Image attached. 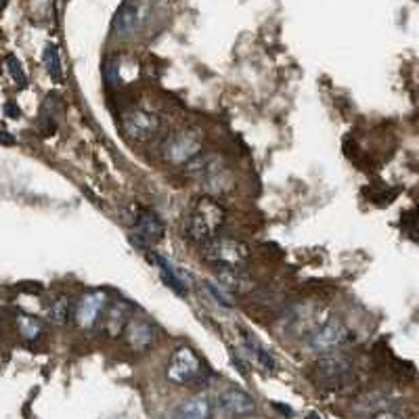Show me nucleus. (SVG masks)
I'll return each mask as SVG.
<instances>
[{"label": "nucleus", "mask_w": 419, "mask_h": 419, "mask_svg": "<svg viewBox=\"0 0 419 419\" xmlns=\"http://www.w3.org/2000/svg\"><path fill=\"white\" fill-rule=\"evenodd\" d=\"M225 218H227L225 207L214 197L203 195L191 207L185 223V233L189 239L203 245L205 241L214 239L218 235L221 227L225 225Z\"/></svg>", "instance_id": "1"}, {"label": "nucleus", "mask_w": 419, "mask_h": 419, "mask_svg": "<svg viewBox=\"0 0 419 419\" xmlns=\"http://www.w3.org/2000/svg\"><path fill=\"white\" fill-rule=\"evenodd\" d=\"M203 149V134L197 128H181L174 130L160 149L162 160L172 166H183L199 157Z\"/></svg>", "instance_id": "2"}, {"label": "nucleus", "mask_w": 419, "mask_h": 419, "mask_svg": "<svg viewBox=\"0 0 419 419\" xmlns=\"http://www.w3.org/2000/svg\"><path fill=\"white\" fill-rule=\"evenodd\" d=\"M249 245L233 237H214L203 243L201 256L212 267H241L249 258Z\"/></svg>", "instance_id": "3"}, {"label": "nucleus", "mask_w": 419, "mask_h": 419, "mask_svg": "<svg viewBox=\"0 0 419 419\" xmlns=\"http://www.w3.org/2000/svg\"><path fill=\"white\" fill-rule=\"evenodd\" d=\"M166 378L174 386H193L203 380V362L191 346H178L166 367Z\"/></svg>", "instance_id": "4"}, {"label": "nucleus", "mask_w": 419, "mask_h": 419, "mask_svg": "<svg viewBox=\"0 0 419 419\" xmlns=\"http://www.w3.org/2000/svg\"><path fill=\"white\" fill-rule=\"evenodd\" d=\"M149 13H151V0H124L112 21L114 36L118 38L134 36L147 23Z\"/></svg>", "instance_id": "5"}, {"label": "nucleus", "mask_w": 419, "mask_h": 419, "mask_svg": "<svg viewBox=\"0 0 419 419\" xmlns=\"http://www.w3.org/2000/svg\"><path fill=\"white\" fill-rule=\"evenodd\" d=\"M352 340V331L348 329L346 323L331 319L323 325H319L317 329H312L306 338V346L312 352L319 354H327V352H336L342 346H346Z\"/></svg>", "instance_id": "6"}, {"label": "nucleus", "mask_w": 419, "mask_h": 419, "mask_svg": "<svg viewBox=\"0 0 419 419\" xmlns=\"http://www.w3.org/2000/svg\"><path fill=\"white\" fill-rule=\"evenodd\" d=\"M160 118L145 110H128L122 116V132L134 143H149L160 132Z\"/></svg>", "instance_id": "7"}, {"label": "nucleus", "mask_w": 419, "mask_h": 419, "mask_svg": "<svg viewBox=\"0 0 419 419\" xmlns=\"http://www.w3.org/2000/svg\"><path fill=\"white\" fill-rule=\"evenodd\" d=\"M350 371H352V360L344 352H327L314 365V376H317L321 384H327V386L344 382L350 376Z\"/></svg>", "instance_id": "8"}, {"label": "nucleus", "mask_w": 419, "mask_h": 419, "mask_svg": "<svg viewBox=\"0 0 419 419\" xmlns=\"http://www.w3.org/2000/svg\"><path fill=\"white\" fill-rule=\"evenodd\" d=\"M166 233V225L160 221V216H155L149 210H141V212L134 214V223H132V241L145 245L157 243Z\"/></svg>", "instance_id": "9"}, {"label": "nucleus", "mask_w": 419, "mask_h": 419, "mask_svg": "<svg viewBox=\"0 0 419 419\" xmlns=\"http://www.w3.org/2000/svg\"><path fill=\"white\" fill-rule=\"evenodd\" d=\"M108 306V294L105 292H90V294H84L76 308H74V319L78 323V327L82 329H90L99 317H101V312L103 308Z\"/></svg>", "instance_id": "10"}, {"label": "nucleus", "mask_w": 419, "mask_h": 419, "mask_svg": "<svg viewBox=\"0 0 419 419\" xmlns=\"http://www.w3.org/2000/svg\"><path fill=\"white\" fill-rule=\"evenodd\" d=\"M218 411L227 417H247L256 411V402L247 392L239 388H227L218 396Z\"/></svg>", "instance_id": "11"}, {"label": "nucleus", "mask_w": 419, "mask_h": 419, "mask_svg": "<svg viewBox=\"0 0 419 419\" xmlns=\"http://www.w3.org/2000/svg\"><path fill=\"white\" fill-rule=\"evenodd\" d=\"M124 340L132 350L145 352L155 344V327L143 317H130L124 327Z\"/></svg>", "instance_id": "12"}, {"label": "nucleus", "mask_w": 419, "mask_h": 419, "mask_svg": "<svg viewBox=\"0 0 419 419\" xmlns=\"http://www.w3.org/2000/svg\"><path fill=\"white\" fill-rule=\"evenodd\" d=\"M218 285L233 294H245L254 287V279L241 267H214Z\"/></svg>", "instance_id": "13"}, {"label": "nucleus", "mask_w": 419, "mask_h": 419, "mask_svg": "<svg viewBox=\"0 0 419 419\" xmlns=\"http://www.w3.org/2000/svg\"><path fill=\"white\" fill-rule=\"evenodd\" d=\"M212 415V402L207 396H193L176 407L172 419H210Z\"/></svg>", "instance_id": "14"}, {"label": "nucleus", "mask_w": 419, "mask_h": 419, "mask_svg": "<svg viewBox=\"0 0 419 419\" xmlns=\"http://www.w3.org/2000/svg\"><path fill=\"white\" fill-rule=\"evenodd\" d=\"M241 348L249 354L252 360H256V365L262 367V369L275 371V358L265 350V346H262L254 336H249L247 331L241 334Z\"/></svg>", "instance_id": "15"}, {"label": "nucleus", "mask_w": 419, "mask_h": 419, "mask_svg": "<svg viewBox=\"0 0 419 419\" xmlns=\"http://www.w3.org/2000/svg\"><path fill=\"white\" fill-rule=\"evenodd\" d=\"M70 312H72V306L68 296H55L46 306V317L55 325H63L70 319Z\"/></svg>", "instance_id": "16"}, {"label": "nucleus", "mask_w": 419, "mask_h": 419, "mask_svg": "<svg viewBox=\"0 0 419 419\" xmlns=\"http://www.w3.org/2000/svg\"><path fill=\"white\" fill-rule=\"evenodd\" d=\"M44 68L48 72V76L55 82H63V65H61V57H59V48L57 44H46L44 55H42Z\"/></svg>", "instance_id": "17"}, {"label": "nucleus", "mask_w": 419, "mask_h": 419, "mask_svg": "<svg viewBox=\"0 0 419 419\" xmlns=\"http://www.w3.org/2000/svg\"><path fill=\"white\" fill-rule=\"evenodd\" d=\"M17 329H19L21 338H25L30 342L38 340L42 336V331H44L40 319L32 317V314H19V317H17Z\"/></svg>", "instance_id": "18"}, {"label": "nucleus", "mask_w": 419, "mask_h": 419, "mask_svg": "<svg viewBox=\"0 0 419 419\" xmlns=\"http://www.w3.org/2000/svg\"><path fill=\"white\" fill-rule=\"evenodd\" d=\"M128 323V312H126V306L122 302L114 304L108 312V317H105V325H108V329L112 334H118L126 327Z\"/></svg>", "instance_id": "19"}, {"label": "nucleus", "mask_w": 419, "mask_h": 419, "mask_svg": "<svg viewBox=\"0 0 419 419\" xmlns=\"http://www.w3.org/2000/svg\"><path fill=\"white\" fill-rule=\"evenodd\" d=\"M7 68H9L13 80L17 82V86H25V82H28V80H25V72H23L21 63L17 61V57L9 55V57H7Z\"/></svg>", "instance_id": "20"}, {"label": "nucleus", "mask_w": 419, "mask_h": 419, "mask_svg": "<svg viewBox=\"0 0 419 419\" xmlns=\"http://www.w3.org/2000/svg\"><path fill=\"white\" fill-rule=\"evenodd\" d=\"M205 287L210 289V294H212V298H214V300H216L221 306H231V304H233V302H231V300H229V298L223 294V289H221V287H216L214 283H210V281H207V283H205Z\"/></svg>", "instance_id": "21"}, {"label": "nucleus", "mask_w": 419, "mask_h": 419, "mask_svg": "<svg viewBox=\"0 0 419 419\" xmlns=\"http://www.w3.org/2000/svg\"><path fill=\"white\" fill-rule=\"evenodd\" d=\"M5 110H7V116H9V118H19V108H17L15 103L9 101V103L5 105Z\"/></svg>", "instance_id": "22"}, {"label": "nucleus", "mask_w": 419, "mask_h": 419, "mask_svg": "<svg viewBox=\"0 0 419 419\" xmlns=\"http://www.w3.org/2000/svg\"><path fill=\"white\" fill-rule=\"evenodd\" d=\"M374 419H398V415H394V413H390V411H382V413H378Z\"/></svg>", "instance_id": "23"}, {"label": "nucleus", "mask_w": 419, "mask_h": 419, "mask_svg": "<svg viewBox=\"0 0 419 419\" xmlns=\"http://www.w3.org/2000/svg\"><path fill=\"white\" fill-rule=\"evenodd\" d=\"M0 143H7V145H13V136H11V134H5V132H0Z\"/></svg>", "instance_id": "24"}]
</instances>
